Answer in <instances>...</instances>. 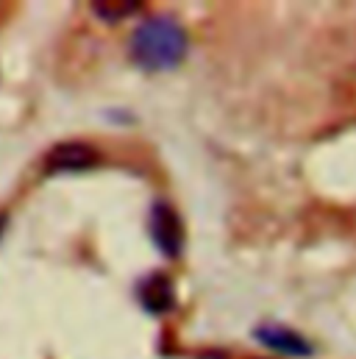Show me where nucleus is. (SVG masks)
I'll list each match as a JSON object with an SVG mask.
<instances>
[{
  "label": "nucleus",
  "instance_id": "3",
  "mask_svg": "<svg viewBox=\"0 0 356 359\" xmlns=\"http://www.w3.org/2000/svg\"><path fill=\"white\" fill-rule=\"evenodd\" d=\"M137 298H139V306L148 315H167L176 306V290H173V281L165 273L145 276L137 287Z\"/></svg>",
  "mask_w": 356,
  "mask_h": 359
},
{
  "label": "nucleus",
  "instance_id": "5",
  "mask_svg": "<svg viewBox=\"0 0 356 359\" xmlns=\"http://www.w3.org/2000/svg\"><path fill=\"white\" fill-rule=\"evenodd\" d=\"M254 337L262 346H267L270 351H278V354H287V357H312L315 354L312 346L301 334H295L284 326H259V329H254Z\"/></svg>",
  "mask_w": 356,
  "mask_h": 359
},
{
  "label": "nucleus",
  "instance_id": "2",
  "mask_svg": "<svg viewBox=\"0 0 356 359\" xmlns=\"http://www.w3.org/2000/svg\"><path fill=\"white\" fill-rule=\"evenodd\" d=\"M151 237L156 243V248L176 259L184 248V226L178 220L176 209L170 203H153L151 209Z\"/></svg>",
  "mask_w": 356,
  "mask_h": 359
},
{
  "label": "nucleus",
  "instance_id": "1",
  "mask_svg": "<svg viewBox=\"0 0 356 359\" xmlns=\"http://www.w3.org/2000/svg\"><path fill=\"white\" fill-rule=\"evenodd\" d=\"M186 56V34L173 17H151L131 36V59L145 73L176 70Z\"/></svg>",
  "mask_w": 356,
  "mask_h": 359
},
{
  "label": "nucleus",
  "instance_id": "6",
  "mask_svg": "<svg viewBox=\"0 0 356 359\" xmlns=\"http://www.w3.org/2000/svg\"><path fill=\"white\" fill-rule=\"evenodd\" d=\"M92 8H95V14L103 17V20H123V17L134 14V11L139 8V3H95Z\"/></svg>",
  "mask_w": 356,
  "mask_h": 359
},
{
  "label": "nucleus",
  "instance_id": "7",
  "mask_svg": "<svg viewBox=\"0 0 356 359\" xmlns=\"http://www.w3.org/2000/svg\"><path fill=\"white\" fill-rule=\"evenodd\" d=\"M3 226H6V217L0 215V234H3Z\"/></svg>",
  "mask_w": 356,
  "mask_h": 359
},
{
  "label": "nucleus",
  "instance_id": "4",
  "mask_svg": "<svg viewBox=\"0 0 356 359\" xmlns=\"http://www.w3.org/2000/svg\"><path fill=\"white\" fill-rule=\"evenodd\" d=\"M97 165V151L87 142H59L50 154H48V170L50 173H78L89 170Z\"/></svg>",
  "mask_w": 356,
  "mask_h": 359
}]
</instances>
